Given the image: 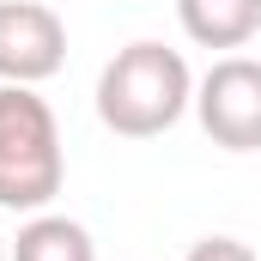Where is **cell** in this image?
<instances>
[{"label":"cell","instance_id":"obj_4","mask_svg":"<svg viewBox=\"0 0 261 261\" xmlns=\"http://www.w3.org/2000/svg\"><path fill=\"white\" fill-rule=\"evenodd\" d=\"M67 61V18L43 0H0V85H43Z\"/></svg>","mask_w":261,"mask_h":261},{"label":"cell","instance_id":"obj_5","mask_svg":"<svg viewBox=\"0 0 261 261\" xmlns=\"http://www.w3.org/2000/svg\"><path fill=\"white\" fill-rule=\"evenodd\" d=\"M176 24L195 49H225L237 55L261 37V0H176Z\"/></svg>","mask_w":261,"mask_h":261},{"label":"cell","instance_id":"obj_7","mask_svg":"<svg viewBox=\"0 0 261 261\" xmlns=\"http://www.w3.org/2000/svg\"><path fill=\"white\" fill-rule=\"evenodd\" d=\"M182 261H261V255L243 243V237H225V231H219V237H200Z\"/></svg>","mask_w":261,"mask_h":261},{"label":"cell","instance_id":"obj_1","mask_svg":"<svg viewBox=\"0 0 261 261\" xmlns=\"http://www.w3.org/2000/svg\"><path fill=\"white\" fill-rule=\"evenodd\" d=\"M195 110V73L182 61V49L164 43H128L116 49V61L97 73V122L122 140H158Z\"/></svg>","mask_w":261,"mask_h":261},{"label":"cell","instance_id":"obj_2","mask_svg":"<svg viewBox=\"0 0 261 261\" xmlns=\"http://www.w3.org/2000/svg\"><path fill=\"white\" fill-rule=\"evenodd\" d=\"M67 182L61 122L37 97V85H0V206L6 213H49Z\"/></svg>","mask_w":261,"mask_h":261},{"label":"cell","instance_id":"obj_8","mask_svg":"<svg viewBox=\"0 0 261 261\" xmlns=\"http://www.w3.org/2000/svg\"><path fill=\"white\" fill-rule=\"evenodd\" d=\"M0 261H6V237H0Z\"/></svg>","mask_w":261,"mask_h":261},{"label":"cell","instance_id":"obj_6","mask_svg":"<svg viewBox=\"0 0 261 261\" xmlns=\"http://www.w3.org/2000/svg\"><path fill=\"white\" fill-rule=\"evenodd\" d=\"M6 261H97V243L67 213H31L6 243Z\"/></svg>","mask_w":261,"mask_h":261},{"label":"cell","instance_id":"obj_3","mask_svg":"<svg viewBox=\"0 0 261 261\" xmlns=\"http://www.w3.org/2000/svg\"><path fill=\"white\" fill-rule=\"evenodd\" d=\"M195 122L225 152H261V61L219 55L195 79Z\"/></svg>","mask_w":261,"mask_h":261}]
</instances>
